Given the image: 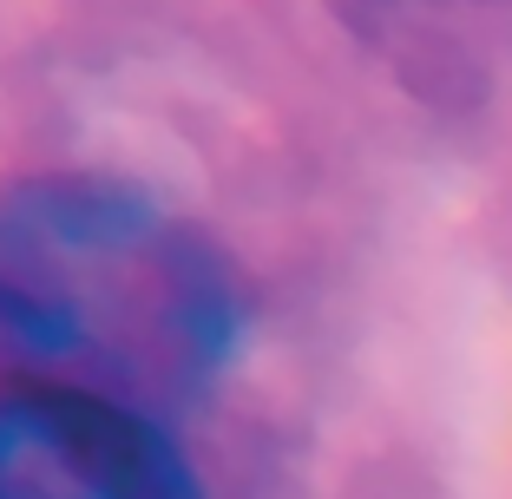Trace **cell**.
<instances>
[{
    "label": "cell",
    "instance_id": "obj_1",
    "mask_svg": "<svg viewBox=\"0 0 512 499\" xmlns=\"http://www.w3.org/2000/svg\"><path fill=\"white\" fill-rule=\"evenodd\" d=\"M243 303L217 243L138 184L33 171L0 184V362L40 388L191 408L237 355Z\"/></svg>",
    "mask_w": 512,
    "mask_h": 499
},
{
    "label": "cell",
    "instance_id": "obj_2",
    "mask_svg": "<svg viewBox=\"0 0 512 499\" xmlns=\"http://www.w3.org/2000/svg\"><path fill=\"white\" fill-rule=\"evenodd\" d=\"M0 499H204L151 414L73 388H0Z\"/></svg>",
    "mask_w": 512,
    "mask_h": 499
}]
</instances>
